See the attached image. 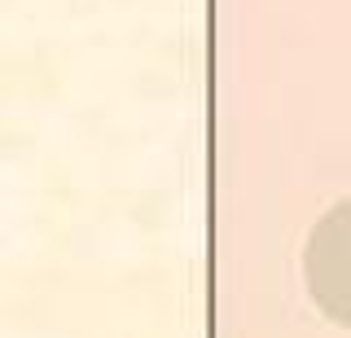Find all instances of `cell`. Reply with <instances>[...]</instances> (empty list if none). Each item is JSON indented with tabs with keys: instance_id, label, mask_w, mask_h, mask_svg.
Here are the masks:
<instances>
[{
	"instance_id": "1",
	"label": "cell",
	"mask_w": 351,
	"mask_h": 338,
	"mask_svg": "<svg viewBox=\"0 0 351 338\" xmlns=\"http://www.w3.org/2000/svg\"><path fill=\"white\" fill-rule=\"evenodd\" d=\"M303 281L316 308L351 330V198L329 206L312 224L303 246Z\"/></svg>"
}]
</instances>
